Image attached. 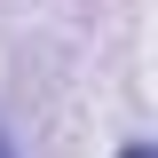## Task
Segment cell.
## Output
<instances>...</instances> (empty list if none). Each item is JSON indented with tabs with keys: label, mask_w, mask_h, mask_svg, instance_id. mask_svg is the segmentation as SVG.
Masks as SVG:
<instances>
[{
	"label": "cell",
	"mask_w": 158,
	"mask_h": 158,
	"mask_svg": "<svg viewBox=\"0 0 158 158\" xmlns=\"http://www.w3.org/2000/svg\"><path fill=\"white\" fill-rule=\"evenodd\" d=\"M118 158H150V142H127V150H118Z\"/></svg>",
	"instance_id": "cell-1"
},
{
	"label": "cell",
	"mask_w": 158,
	"mask_h": 158,
	"mask_svg": "<svg viewBox=\"0 0 158 158\" xmlns=\"http://www.w3.org/2000/svg\"><path fill=\"white\" fill-rule=\"evenodd\" d=\"M0 158H16V142H8V127H0Z\"/></svg>",
	"instance_id": "cell-2"
}]
</instances>
